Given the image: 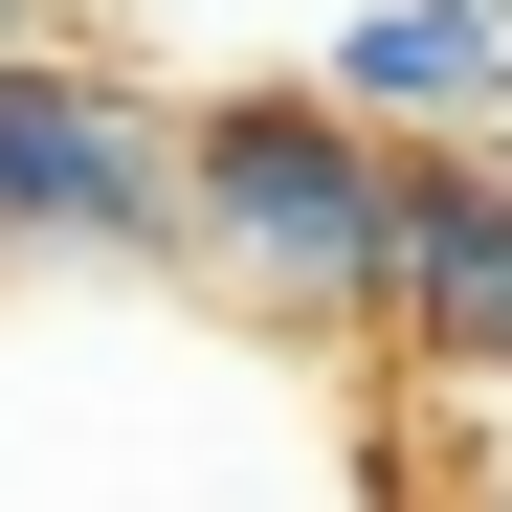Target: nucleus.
<instances>
[{
  "label": "nucleus",
  "instance_id": "1",
  "mask_svg": "<svg viewBox=\"0 0 512 512\" xmlns=\"http://www.w3.org/2000/svg\"><path fill=\"white\" fill-rule=\"evenodd\" d=\"M0 512H401L379 357L245 334L179 268L0 290Z\"/></svg>",
  "mask_w": 512,
  "mask_h": 512
},
{
  "label": "nucleus",
  "instance_id": "2",
  "mask_svg": "<svg viewBox=\"0 0 512 512\" xmlns=\"http://www.w3.org/2000/svg\"><path fill=\"white\" fill-rule=\"evenodd\" d=\"M379 201L401 134H357L334 90H179V290H223L245 334L379 357Z\"/></svg>",
  "mask_w": 512,
  "mask_h": 512
},
{
  "label": "nucleus",
  "instance_id": "3",
  "mask_svg": "<svg viewBox=\"0 0 512 512\" xmlns=\"http://www.w3.org/2000/svg\"><path fill=\"white\" fill-rule=\"evenodd\" d=\"M23 268H179V90L90 45L0 67V290Z\"/></svg>",
  "mask_w": 512,
  "mask_h": 512
},
{
  "label": "nucleus",
  "instance_id": "4",
  "mask_svg": "<svg viewBox=\"0 0 512 512\" xmlns=\"http://www.w3.org/2000/svg\"><path fill=\"white\" fill-rule=\"evenodd\" d=\"M379 379L401 401H512V134H401V201H379Z\"/></svg>",
  "mask_w": 512,
  "mask_h": 512
},
{
  "label": "nucleus",
  "instance_id": "5",
  "mask_svg": "<svg viewBox=\"0 0 512 512\" xmlns=\"http://www.w3.org/2000/svg\"><path fill=\"white\" fill-rule=\"evenodd\" d=\"M312 90L357 112V134H490V90H512V0H357Z\"/></svg>",
  "mask_w": 512,
  "mask_h": 512
},
{
  "label": "nucleus",
  "instance_id": "6",
  "mask_svg": "<svg viewBox=\"0 0 512 512\" xmlns=\"http://www.w3.org/2000/svg\"><path fill=\"white\" fill-rule=\"evenodd\" d=\"M23 45H67V0H0V67H23Z\"/></svg>",
  "mask_w": 512,
  "mask_h": 512
},
{
  "label": "nucleus",
  "instance_id": "7",
  "mask_svg": "<svg viewBox=\"0 0 512 512\" xmlns=\"http://www.w3.org/2000/svg\"><path fill=\"white\" fill-rule=\"evenodd\" d=\"M490 134H512V90H490Z\"/></svg>",
  "mask_w": 512,
  "mask_h": 512
},
{
  "label": "nucleus",
  "instance_id": "8",
  "mask_svg": "<svg viewBox=\"0 0 512 512\" xmlns=\"http://www.w3.org/2000/svg\"><path fill=\"white\" fill-rule=\"evenodd\" d=\"M401 512H423V490H401Z\"/></svg>",
  "mask_w": 512,
  "mask_h": 512
}]
</instances>
